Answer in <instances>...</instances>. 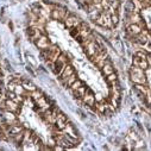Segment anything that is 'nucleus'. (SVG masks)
<instances>
[{"instance_id":"24","label":"nucleus","mask_w":151,"mask_h":151,"mask_svg":"<svg viewBox=\"0 0 151 151\" xmlns=\"http://www.w3.org/2000/svg\"><path fill=\"white\" fill-rule=\"evenodd\" d=\"M0 93H1V89H0Z\"/></svg>"},{"instance_id":"11","label":"nucleus","mask_w":151,"mask_h":151,"mask_svg":"<svg viewBox=\"0 0 151 151\" xmlns=\"http://www.w3.org/2000/svg\"><path fill=\"white\" fill-rule=\"evenodd\" d=\"M87 86H85V85H82L80 88H78L76 91H74V92H71L73 93V95H74V98L75 99H78V100H82V98L85 96V94H86V91H87Z\"/></svg>"},{"instance_id":"9","label":"nucleus","mask_w":151,"mask_h":151,"mask_svg":"<svg viewBox=\"0 0 151 151\" xmlns=\"http://www.w3.org/2000/svg\"><path fill=\"white\" fill-rule=\"evenodd\" d=\"M67 123H68V118H67V116L64 114V113L60 112V113H58V116H57L56 124H55V129H56L57 131H63L64 127H65V125H67Z\"/></svg>"},{"instance_id":"20","label":"nucleus","mask_w":151,"mask_h":151,"mask_svg":"<svg viewBox=\"0 0 151 151\" xmlns=\"http://www.w3.org/2000/svg\"><path fill=\"white\" fill-rule=\"evenodd\" d=\"M146 61H147L149 68H151V54L150 52H147V55H146Z\"/></svg>"},{"instance_id":"1","label":"nucleus","mask_w":151,"mask_h":151,"mask_svg":"<svg viewBox=\"0 0 151 151\" xmlns=\"http://www.w3.org/2000/svg\"><path fill=\"white\" fill-rule=\"evenodd\" d=\"M129 74H130V79H131L133 85H146L147 83L146 71L144 69H142L140 67L132 64Z\"/></svg>"},{"instance_id":"21","label":"nucleus","mask_w":151,"mask_h":151,"mask_svg":"<svg viewBox=\"0 0 151 151\" xmlns=\"http://www.w3.org/2000/svg\"><path fill=\"white\" fill-rule=\"evenodd\" d=\"M4 63H5V65H6V69L10 71V70H12V67H11V64L9 63V61L7 60H4Z\"/></svg>"},{"instance_id":"6","label":"nucleus","mask_w":151,"mask_h":151,"mask_svg":"<svg viewBox=\"0 0 151 151\" xmlns=\"http://www.w3.org/2000/svg\"><path fill=\"white\" fill-rule=\"evenodd\" d=\"M5 108L7 111H11V112L16 113V114H19L20 111H22V104H18V102H16L12 99H7L6 98V100H5Z\"/></svg>"},{"instance_id":"2","label":"nucleus","mask_w":151,"mask_h":151,"mask_svg":"<svg viewBox=\"0 0 151 151\" xmlns=\"http://www.w3.org/2000/svg\"><path fill=\"white\" fill-rule=\"evenodd\" d=\"M68 63H69V62H68L67 56H65L64 54H61V55H60V57L54 62L51 70L54 71V74H55V75H57V76H58V75L62 73V70L64 69V67H65Z\"/></svg>"},{"instance_id":"8","label":"nucleus","mask_w":151,"mask_h":151,"mask_svg":"<svg viewBox=\"0 0 151 151\" xmlns=\"http://www.w3.org/2000/svg\"><path fill=\"white\" fill-rule=\"evenodd\" d=\"M26 35H27V37L32 41V42H35L38 37H41L42 35H45L44 32H42L41 31V29H38V27H35V26H30V27H27L26 29Z\"/></svg>"},{"instance_id":"4","label":"nucleus","mask_w":151,"mask_h":151,"mask_svg":"<svg viewBox=\"0 0 151 151\" xmlns=\"http://www.w3.org/2000/svg\"><path fill=\"white\" fill-rule=\"evenodd\" d=\"M75 73V69H74V67L70 64V63H68L65 67H64V69L62 70V73L58 75V80L61 81V83L64 86V83H65V81H67V79L70 76V75H73Z\"/></svg>"},{"instance_id":"5","label":"nucleus","mask_w":151,"mask_h":151,"mask_svg":"<svg viewBox=\"0 0 151 151\" xmlns=\"http://www.w3.org/2000/svg\"><path fill=\"white\" fill-rule=\"evenodd\" d=\"M82 101H83V104H85L86 106H88V107H91V108H94V107H95L96 99H95V94L92 92L91 88H87L86 94H85V96L82 98Z\"/></svg>"},{"instance_id":"10","label":"nucleus","mask_w":151,"mask_h":151,"mask_svg":"<svg viewBox=\"0 0 151 151\" xmlns=\"http://www.w3.org/2000/svg\"><path fill=\"white\" fill-rule=\"evenodd\" d=\"M101 73H102V75H104V76H107V75H109V74H112V73H116V69H114V67H113V64H112V61L109 60V57L107 58V61H106L105 65L102 67V69H101Z\"/></svg>"},{"instance_id":"7","label":"nucleus","mask_w":151,"mask_h":151,"mask_svg":"<svg viewBox=\"0 0 151 151\" xmlns=\"http://www.w3.org/2000/svg\"><path fill=\"white\" fill-rule=\"evenodd\" d=\"M35 44H36V47L38 48L40 50H45V49H48L51 45L50 40L45 35H42L41 37H38V38L35 41Z\"/></svg>"},{"instance_id":"3","label":"nucleus","mask_w":151,"mask_h":151,"mask_svg":"<svg viewBox=\"0 0 151 151\" xmlns=\"http://www.w3.org/2000/svg\"><path fill=\"white\" fill-rule=\"evenodd\" d=\"M64 22V25H65V27L67 29H73V27H78L81 23H82V20L79 18V17H76L75 14H68V17L63 20Z\"/></svg>"},{"instance_id":"17","label":"nucleus","mask_w":151,"mask_h":151,"mask_svg":"<svg viewBox=\"0 0 151 151\" xmlns=\"http://www.w3.org/2000/svg\"><path fill=\"white\" fill-rule=\"evenodd\" d=\"M111 20H112V23H113V26L117 27L118 24H119V13H118V12L111 13Z\"/></svg>"},{"instance_id":"16","label":"nucleus","mask_w":151,"mask_h":151,"mask_svg":"<svg viewBox=\"0 0 151 151\" xmlns=\"http://www.w3.org/2000/svg\"><path fill=\"white\" fill-rule=\"evenodd\" d=\"M117 81H118V78H117L116 73H112V74H109V75H107V76H106V82L108 83V86L112 85V83H114V82H117Z\"/></svg>"},{"instance_id":"13","label":"nucleus","mask_w":151,"mask_h":151,"mask_svg":"<svg viewBox=\"0 0 151 151\" xmlns=\"http://www.w3.org/2000/svg\"><path fill=\"white\" fill-rule=\"evenodd\" d=\"M78 79H79V78H78V74H76V71H75L73 75H70V76L67 79V81H65V83H64V87H65V88H69Z\"/></svg>"},{"instance_id":"18","label":"nucleus","mask_w":151,"mask_h":151,"mask_svg":"<svg viewBox=\"0 0 151 151\" xmlns=\"http://www.w3.org/2000/svg\"><path fill=\"white\" fill-rule=\"evenodd\" d=\"M82 85H83V82H82V81H81L80 79H78L76 81H75V82H74V83H73V85H71V86L69 87V89H70L71 92H74V91H76L78 88H80V87H81Z\"/></svg>"},{"instance_id":"19","label":"nucleus","mask_w":151,"mask_h":151,"mask_svg":"<svg viewBox=\"0 0 151 151\" xmlns=\"http://www.w3.org/2000/svg\"><path fill=\"white\" fill-rule=\"evenodd\" d=\"M0 140H9L7 134L1 130V127H0Z\"/></svg>"},{"instance_id":"22","label":"nucleus","mask_w":151,"mask_h":151,"mask_svg":"<svg viewBox=\"0 0 151 151\" xmlns=\"http://www.w3.org/2000/svg\"><path fill=\"white\" fill-rule=\"evenodd\" d=\"M101 1L102 0H91V3H93L94 5H99V4H101Z\"/></svg>"},{"instance_id":"23","label":"nucleus","mask_w":151,"mask_h":151,"mask_svg":"<svg viewBox=\"0 0 151 151\" xmlns=\"http://www.w3.org/2000/svg\"><path fill=\"white\" fill-rule=\"evenodd\" d=\"M26 69H27V71H29V73H30V74H31V75H33V71H32V70H31V68H30V67H27V68H26Z\"/></svg>"},{"instance_id":"14","label":"nucleus","mask_w":151,"mask_h":151,"mask_svg":"<svg viewBox=\"0 0 151 151\" xmlns=\"http://www.w3.org/2000/svg\"><path fill=\"white\" fill-rule=\"evenodd\" d=\"M43 95H44V93H43L41 89H38V88L35 89L33 92H31V93H30V96H31V99H32L33 101H37L38 99H41Z\"/></svg>"},{"instance_id":"12","label":"nucleus","mask_w":151,"mask_h":151,"mask_svg":"<svg viewBox=\"0 0 151 151\" xmlns=\"http://www.w3.org/2000/svg\"><path fill=\"white\" fill-rule=\"evenodd\" d=\"M20 83L23 85V87L25 88V91H27V92H33L35 89H37V87H36V85L32 82V81H30V80H27V79H22V81H20Z\"/></svg>"},{"instance_id":"15","label":"nucleus","mask_w":151,"mask_h":151,"mask_svg":"<svg viewBox=\"0 0 151 151\" xmlns=\"http://www.w3.org/2000/svg\"><path fill=\"white\" fill-rule=\"evenodd\" d=\"M50 14H51V18L54 19V20H58V22H62V17H61V13H60V10H58V7H57V5H56V7L50 12Z\"/></svg>"}]
</instances>
